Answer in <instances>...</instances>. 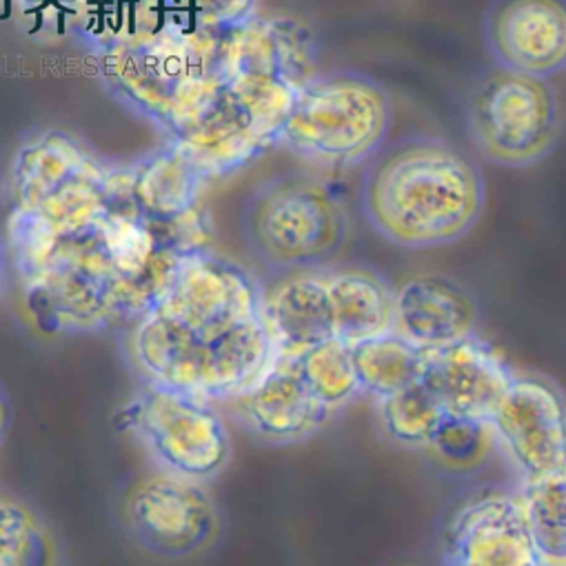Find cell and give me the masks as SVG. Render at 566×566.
Wrapping results in <instances>:
<instances>
[{"mask_svg":"<svg viewBox=\"0 0 566 566\" xmlns=\"http://www.w3.org/2000/svg\"><path fill=\"white\" fill-rule=\"evenodd\" d=\"M394 120L382 83L358 72L314 74L305 81L277 140L312 165L343 169L374 156Z\"/></svg>","mask_w":566,"mask_h":566,"instance_id":"cell-4","label":"cell"},{"mask_svg":"<svg viewBox=\"0 0 566 566\" xmlns=\"http://www.w3.org/2000/svg\"><path fill=\"white\" fill-rule=\"evenodd\" d=\"M517 497L542 566H566V467L524 480Z\"/></svg>","mask_w":566,"mask_h":566,"instance_id":"cell-20","label":"cell"},{"mask_svg":"<svg viewBox=\"0 0 566 566\" xmlns=\"http://www.w3.org/2000/svg\"><path fill=\"white\" fill-rule=\"evenodd\" d=\"M327 296L334 338L356 345L394 332L396 290L371 269L327 271Z\"/></svg>","mask_w":566,"mask_h":566,"instance_id":"cell-17","label":"cell"},{"mask_svg":"<svg viewBox=\"0 0 566 566\" xmlns=\"http://www.w3.org/2000/svg\"><path fill=\"white\" fill-rule=\"evenodd\" d=\"M229 402L240 422L269 444L305 442L332 418V411L310 394L294 358H275L249 389Z\"/></svg>","mask_w":566,"mask_h":566,"instance_id":"cell-13","label":"cell"},{"mask_svg":"<svg viewBox=\"0 0 566 566\" xmlns=\"http://www.w3.org/2000/svg\"><path fill=\"white\" fill-rule=\"evenodd\" d=\"M59 542L25 502L0 497V566H59Z\"/></svg>","mask_w":566,"mask_h":566,"instance_id":"cell-21","label":"cell"},{"mask_svg":"<svg viewBox=\"0 0 566 566\" xmlns=\"http://www.w3.org/2000/svg\"><path fill=\"white\" fill-rule=\"evenodd\" d=\"M515 374L506 360L475 334L438 352H429L422 382L447 416L489 422Z\"/></svg>","mask_w":566,"mask_h":566,"instance_id":"cell-14","label":"cell"},{"mask_svg":"<svg viewBox=\"0 0 566 566\" xmlns=\"http://www.w3.org/2000/svg\"><path fill=\"white\" fill-rule=\"evenodd\" d=\"M360 394L387 398L424 378L429 352L418 349L396 332L352 345Z\"/></svg>","mask_w":566,"mask_h":566,"instance_id":"cell-19","label":"cell"},{"mask_svg":"<svg viewBox=\"0 0 566 566\" xmlns=\"http://www.w3.org/2000/svg\"><path fill=\"white\" fill-rule=\"evenodd\" d=\"M6 249H3V242H0V298H3V292H6V282H8V275H6Z\"/></svg>","mask_w":566,"mask_h":566,"instance_id":"cell-26","label":"cell"},{"mask_svg":"<svg viewBox=\"0 0 566 566\" xmlns=\"http://www.w3.org/2000/svg\"><path fill=\"white\" fill-rule=\"evenodd\" d=\"M251 251L275 269H318L345 244L343 200L312 174H280L258 185L242 209Z\"/></svg>","mask_w":566,"mask_h":566,"instance_id":"cell-5","label":"cell"},{"mask_svg":"<svg viewBox=\"0 0 566 566\" xmlns=\"http://www.w3.org/2000/svg\"><path fill=\"white\" fill-rule=\"evenodd\" d=\"M116 422L165 473L185 480H213L231 460V436L213 402L167 385L145 382Z\"/></svg>","mask_w":566,"mask_h":566,"instance_id":"cell-7","label":"cell"},{"mask_svg":"<svg viewBox=\"0 0 566 566\" xmlns=\"http://www.w3.org/2000/svg\"><path fill=\"white\" fill-rule=\"evenodd\" d=\"M202 176L187 154L174 145L147 158L127 193L136 209L158 222H174L193 213Z\"/></svg>","mask_w":566,"mask_h":566,"instance_id":"cell-18","label":"cell"},{"mask_svg":"<svg viewBox=\"0 0 566 566\" xmlns=\"http://www.w3.org/2000/svg\"><path fill=\"white\" fill-rule=\"evenodd\" d=\"M489 424L522 480L566 467V400L548 378L515 374Z\"/></svg>","mask_w":566,"mask_h":566,"instance_id":"cell-10","label":"cell"},{"mask_svg":"<svg viewBox=\"0 0 566 566\" xmlns=\"http://www.w3.org/2000/svg\"><path fill=\"white\" fill-rule=\"evenodd\" d=\"M8 422H10V407H8L6 391H3V387H0V440H3V436H6Z\"/></svg>","mask_w":566,"mask_h":566,"instance_id":"cell-25","label":"cell"},{"mask_svg":"<svg viewBox=\"0 0 566 566\" xmlns=\"http://www.w3.org/2000/svg\"><path fill=\"white\" fill-rule=\"evenodd\" d=\"M493 442L495 436L489 422L444 416L424 451H429L440 467L469 473L489 460Z\"/></svg>","mask_w":566,"mask_h":566,"instance_id":"cell-24","label":"cell"},{"mask_svg":"<svg viewBox=\"0 0 566 566\" xmlns=\"http://www.w3.org/2000/svg\"><path fill=\"white\" fill-rule=\"evenodd\" d=\"M484 39L500 67L548 78L566 67V0H495Z\"/></svg>","mask_w":566,"mask_h":566,"instance_id":"cell-11","label":"cell"},{"mask_svg":"<svg viewBox=\"0 0 566 566\" xmlns=\"http://www.w3.org/2000/svg\"><path fill=\"white\" fill-rule=\"evenodd\" d=\"M444 566H542L520 497L489 493L467 502L449 522Z\"/></svg>","mask_w":566,"mask_h":566,"instance_id":"cell-12","label":"cell"},{"mask_svg":"<svg viewBox=\"0 0 566 566\" xmlns=\"http://www.w3.org/2000/svg\"><path fill=\"white\" fill-rule=\"evenodd\" d=\"M112 189V178L74 138L48 132L14 158L10 193L14 211L61 216L85 209Z\"/></svg>","mask_w":566,"mask_h":566,"instance_id":"cell-8","label":"cell"},{"mask_svg":"<svg viewBox=\"0 0 566 566\" xmlns=\"http://www.w3.org/2000/svg\"><path fill=\"white\" fill-rule=\"evenodd\" d=\"M467 129L475 149L493 165H535L559 136L555 90L546 78L497 65L471 87Z\"/></svg>","mask_w":566,"mask_h":566,"instance_id":"cell-6","label":"cell"},{"mask_svg":"<svg viewBox=\"0 0 566 566\" xmlns=\"http://www.w3.org/2000/svg\"><path fill=\"white\" fill-rule=\"evenodd\" d=\"M478 316L473 294L449 275H416L396 290L394 332L422 352H438L473 336Z\"/></svg>","mask_w":566,"mask_h":566,"instance_id":"cell-15","label":"cell"},{"mask_svg":"<svg viewBox=\"0 0 566 566\" xmlns=\"http://www.w3.org/2000/svg\"><path fill=\"white\" fill-rule=\"evenodd\" d=\"M262 318L277 358H294L334 338L327 271L296 269L262 290Z\"/></svg>","mask_w":566,"mask_h":566,"instance_id":"cell-16","label":"cell"},{"mask_svg":"<svg viewBox=\"0 0 566 566\" xmlns=\"http://www.w3.org/2000/svg\"><path fill=\"white\" fill-rule=\"evenodd\" d=\"M486 187L455 145L416 136L391 145L363 180L369 224L391 244L431 249L458 242L482 216Z\"/></svg>","mask_w":566,"mask_h":566,"instance_id":"cell-3","label":"cell"},{"mask_svg":"<svg viewBox=\"0 0 566 566\" xmlns=\"http://www.w3.org/2000/svg\"><path fill=\"white\" fill-rule=\"evenodd\" d=\"M314 39L292 19L251 17L222 39L220 78L176 138L202 178L244 165L280 136L298 87L314 76Z\"/></svg>","mask_w":566,"mask_h":566,"instance_id":"cell-2","label":"cell"},{"mask_svg":"<svg viewBox=\"0 0 566 566\" xmlns=\"http://www.w3.org/2000/svg\"><path fill=\"white\" fill-rule=\"evenodd\" d=\"M409 566H413V564H409Z\"/></svg>","mask_w":566,"mask_h":566,"instance_id":"cell-27","label":"cell"},{"mask_svg":"<svg viewBox=\"0 0 566 566\" xmlns=\"http://www.w3.org/2000/svg\"><path fill=\"white\" fill-rule=\"evenodd\" d=\"M294 363L310 394L332 413L360 394L352 347L336 338L294 356Z\"/></svg>","mask_w":566,"mask_h":566,"instance_id":"cell-22","label":"cell"},{"mask_svg":"<svg viewBox=\"0 0 566 566\" xmlns=\"http://www.w3.org/2000/svg\"><path fill=\"white\" fill-rule=\"evenodd\" d=\"M444 416V409L422 380L378 400L382 431L405 449H427Z\"/></svg>","mask_w":566,"mask_h":566,"instance_id":"cell-23","label":"cell"},{"mask_svg":"<svg viewBox=\"0 0 566 566\" xmlns=\"http://www.w3.org/2000/svg\"><path fill=\"white\" fill-rule=\"evenodd\" d=\"M125 517L134 537L160 557H189L207 548L220 526L213 497L202 482L156 473L129 491Z\"/></svg>","mask_w":566,"mask_h":566,"instance_id":"cell-9","label":"cell"},{"mask_svg":"<svg viewBox=\"0 0 566 566\" xmlns=\"http://www.w3.org/2000/svg\"><path fill=\"white\" fill-rule=\"evenodd\" d=\"M125 352L145 382L231 400L277 358L262 318V287L235 260L198 249L163 296L129 327Z\"/></svg>","mask_w":566,"mask_h":566,"instance_id":"cell-1","label":"cell"}]
</instances>
